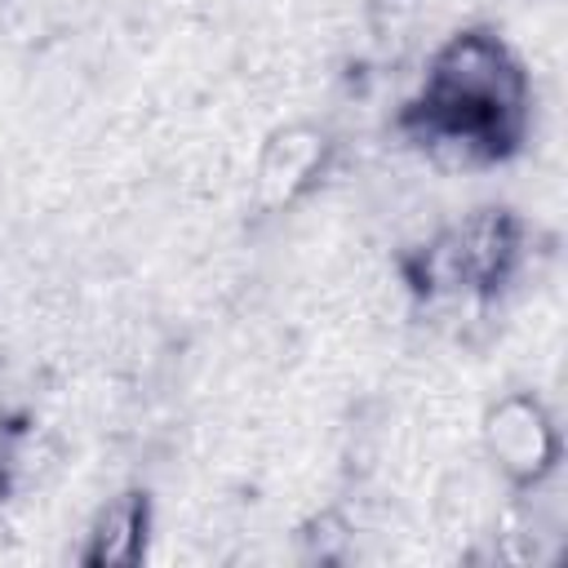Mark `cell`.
I'll return each instance as SVG.
<instances>
[{
    "instance_id": "cell-5",
    "label": "cell",
    "mask_w": 568,
    "mask_h": 568,
    "mask_svg": "<svg viewBox=\"0 0 568 568\" xmlns=\"http://www.w3.org/2000/svg\"><path fill=\"white\" fill-rule=\"evenodd\" d=\"M351 541H355V524H351L342 510H320V515H311V519L302 524V546H306L315 559H324V564L342 559V555L351 550Z\"/></svg>"
},
{
    "instance_id": "cell-4",
    "label": "cell",
    "mask_w": 568,
    "mask_h": 568,
    "mask_svg": "<svg viewBox=\"0 0 568 568\" xmlns=\"http://www.w3.org/2000/svg\"><path fill=\"white\" fill-rule=\"evenodd\" d=\"M146 532H151V519H146V497L142 493L106 497L89 519L80 559L93 564V568H129L146 555Z\"/></svg>"
},
{
    "instance_id": "cell-1",
    "label": "cell",
    "mask_w": 568,
    "mask_h": 568,
    "mask_svg": "<svg viewBox=\"0 0 568 568\" xmlns=\"http://www.w3.org/2000/svg\"><path fill=\"white\" fill-rule=\"evenodd\" d=\"M422 111L470 120L488 129L501 146L519 142L528 120V80L510 49L488 31H457L430 58L426 93L417 98Z\"/></svg>"
},
{
    "instance_id": "cell-3",
    "label": "cell",
    "mask_w": 568,
    "mask_h": 568,
    "mask_svg": "<svg viewBox=\"0 0 568 568\" xmlns=\"http://www.w3.org/2000/svg\"><path fill=\"white\" fill-rule=\"evenodd\" d=\"M328 155H333V142L320 124H306V120L275 124L262 138V146L253 155V169H248L253 204L266 209V213H280L288 204H297L320 182V173L328 169Z\"/></svg>"
},
{
    "instance_id": "cell-2",
    "label": "cell",
    "mask_w": 568,
    "mask_h": 568,
    "mask_svg": "<svg viewBox=\"0 0 568 568\" xmlns=\"http://www.w3.org/2000/svg\"><path fill=\"white\" fill-rule=\"evenodd\" d=\"M475 430H479V448L493 462V470L501 479H510L515 488H524L559 466L555 422H550L546 404L528 390H510L497 404H488L479 413Z\"/></svg>"
}]
</instances>
